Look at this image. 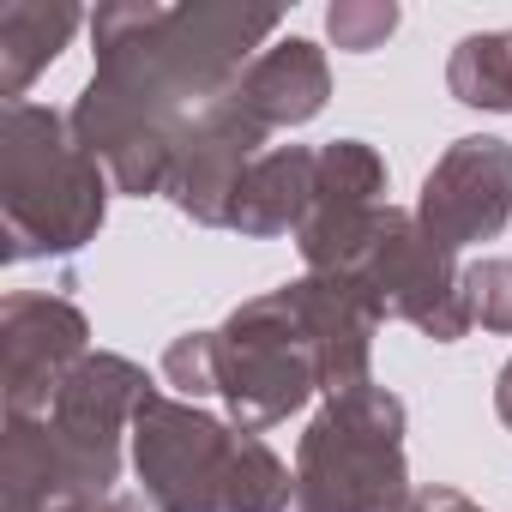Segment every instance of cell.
<instances>
[{"instance_id":"1","label":"cell","mask_w":512,"mask_h":512,"mask_svg":"<svg viewBox=\"0 0 512 512\" xmlns=\"http://www.w3.org/2000/svg\"><path fill=\"white\" fill-rule=\"evenodd\" d=\"M278 31V13L235 7H103L91 19L97 79L73 109V139L109 163L115 187L163 193L193 97L229 91L241 55Z\"/></svg>"},{"instance_id":"2","label":"cell","mask_w":512,"mask_h":512,"mask_svg":"<svg viewBox=\"0 0 512 512\" xmlns=\"http://www.w3.org/2000/svg\"><path fill=\"white\" fill-rule=\"evenodd\" d=\"M133 464L163 512H284L296 482L247 428H223L163 392L133 410Z\"/></svg>"},{"instance_id":"3","label":"cell","mask_w":512,"mask_h":512,"mask_svg":"<svg viewBox=\"0 0 512 512\" xmlns=\"http://www.w3.org/2000/svg\"><path fill=\"white\" fill-rule=\"evenodd\" d=\"M0 193H7V260L73 253L103 223V169L73 139V121L49 115L43 103H7Z\"/></svg>"},{"instance_id":"4","label":"cell","mask_w":512,"mask_h":512,"mask_svg":"<svg viewBox=\"0 0 512 512\" xmlns=\"http://www.w3.org/2000/svg\"><path fill=\"white\" fill-rule=\"evenodd\" d=\"M404 404L350 386L302 440L296 506L302 512H398L404 506Z\"/></svg>"},{"instance_id":"5","label":"cell","mask_w":512,"mask_h":512,"mask_svg":"<svg viewBox=\"0 0 512 512\" xmlns=\"http://www.w3.org/2000/svg\"><path fill=\"white\" fill-rule=\"evenodd\" d=\"M211 380L247 428L284 422L314 386H326L320 344L290 290L247 302L241 314H229L223 332H211Z\"/></svg>"},{"instance_id":"6","label":"cell","mask_w":512,"mask_h":512,"mask_svg":"<svg viewBox=\"0 0 512 512\" xmlns=\"http://www.w3.org/2000/svg\"><path fill=\"white\" fill-rule=\"evenodd\" d=\"M374 290L380 314H398L410 326H422L428 338L452 344L464 326H470V308H464V284L446 272V247H434L410 217L386 211L380 229H374V247L368 260L350 272Z\"/></svg>"},{"instance_id":"7","label":"cell","mask_w":512,"mask_h":512,"mask_svg":"<svg viewBox=\"0 0 512 512\" xmlns=\"http://www.w3.org/2000/svg\"><path fill=\"white\" fill-rule=\"evenodd\" d=\"M380 187L386 169L368 145L338 139L332 151H320V181H314V205L302 217V253L314 272H356L374 247L380 229Z\"/></svg>"},{"instance_id":"8","label":"cell","mask_w":512,"mask_h":512,"mask_svg":"<svg viewBox=\"0 0 512 512\" xmlns=\"http://www.w3.org/2000/svg\"><path fill=\"white\" fill-rule=\"evenodd\" d=\"M512 205V151L500 139H458L422 187V235L434 247L488 241Z\"/></svg>"},{"instance_id":"9","label":"cell","mask_w":512,"mask_h":512,"mask_svg":"<svg viewBox=\"0 0 512 512\" xmlns=\"http://www.w3.org/2000/svg\"><path fill=\"white\" fill-rule=\"evenodd\" d=\"M0 344H7V404L13 416H49L67 374L85 362V320L61 296H7L0 314Z\"/></svg>"},{"instance_id":"10","label":"cell","mask_w":512,"mask_h":512,"mask_svg":"<svg viewBox=\"0 0 512 512\" xmlns=\"http://www.w3.org/2000/svg\"><path fill=\"white\" fill-rule=\"evenodd\" d=\"M229 97H235L253 121H260L266 133H272V127H296V121L320 115V103H326V61H320L314 43L290 37V43H278V49H266L260 61H253V67L229 85Z\"/></svg>"},{"instance_id":"11","label":"cell","mask_w":512,"mask_h":512,"mask_svg":"<svg viewBox=\"0 0 512 512\" xmlns=\"http://www.w3.org/2000/svg\"><path fill=\"white\" fill-rule=\"evenodd\" d=\"M314 181H320V157H308L296 145L260 157L241 175V187H235L229 229H241V235H278V229L302 223L308 205H314Z\"/></svg>"},{"instance_id":"12","label":"cell","mask_w":512,"mask_h":512,"mask_svg":"<svg viewBox=\"0 0 512 512\" xmlns=\"http://www.w3.org/2000/svg\"><path fill=\"white\" fill-rule=\"evenodd\" d=\"M73 31H79L73 7H43V0H13V7H0V91L13 103H25V85L67 49Z\"/></svg>"},{"instance_id":"13","label":"cell","mask_w":512,"mask_h":512,"mask_svg":"<svg viewBox=\"0 0 512 512\" xmlns=\"http://www.w3.org/2000/svg\"><path fill=\"white\" fill-rule=\"evenodd\" d=\"M446 85L470 109H512V31L464 37L446 67Z\"/></svg>"},{"instance_id":"14","label":"cell","mask_w":512,"mask_h":512,"mask_svg":"<svg viewBox=\"0 0 512 512\" xmlns=\"http://www.w3.org/2000/svg\"><path fill=\"white\" fill-rule=\"evenodd\" d=\"M464 308H470V320L512 332V260H488V266L464 272Z\"/></svg>"},{"instance_id":"15","label":"cell","mask_w":512,"mask_h":512,"mask_svg":"<svg viewBox=\"0 0 512 512\" xmlns=\"http://www.w3.org/2000/svg\"><path fill=\"white\" fill-rule=\"evenodd\" d=\"M392 25H398V7H332V13H326L332 43H338V49H350V55L374 49Z\"/></svg>"},{"instance_id":"16","label":"cell","mask_w":512,"mask_h":512,"mask_svg":"<svg viewBox=\"0 0 512 512\" xmlns=\"http://www.w3.org/2000/svg\"><path fill=\"white\" fill-rule=\"evenodd\" d=\"M404 512H482V506H470V500L452 494V488H428V494H416Z\"/></svg>"},{"instance_id":"17","label":"cell","mask_w":512,"mask_h":512,"mask_svg":"<svg viewBox=\"0 0 512 512\" xmlns=\"http://www.w3.org/2000/svg\"><path fill=\"white\" fill-rule=\"evenodd\" d=\"M500 416H506V422H512V368H506V374H500Z\"/></svg>"}]
</instances>
